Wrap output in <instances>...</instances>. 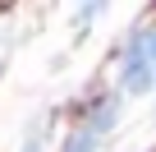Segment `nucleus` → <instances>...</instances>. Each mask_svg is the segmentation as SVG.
I'll return each instance as SVG.
<instances>
[{"label": "nucleus", "mask_w": 156, "mask_h": 152, "mask_svg": "<svg viewBox=\"0 0 156 152\" xmlns=\"http://www.w3.org/2000/svg\"><path fill=\"white\" fill-rule=\"evenodd\" d=\"M156 83V32L138 37L124 55V88L129 92H147Z\"/></svg>", "instance_id": "f257e3e1"}, {"label": "nucleus", "mask_w": 156, "mask_h": 152, "mask_svg": "<svg viewBox=\"0 0 156 152\" xmlns=\"http://www.w3.org/2000/svg\"><path fill=\"white\" fill-rule=\"evenodd\" d=\"M115 115H119V102H115V97H110V102H101V106H97L83 124H78V134L64 143V152H97V147H101V138L110 134Z\"/></svg>", "instance_id": "f03ea898"}, {"label": "nucleus", "mask_w": 156, "mask_h": 152, "mask_svg": "<svg viewBox=\"0 0 156 152\" xmlns=\"http://www.w3.org/2000/svg\"><path fill=\"white\" fill-rule=\"evenodd\" d=\"M23 152H41V129H37V134H32V138L23 143Z\"/></svg>", "instance_id": "7ed1b4c3"}]
</instances>
